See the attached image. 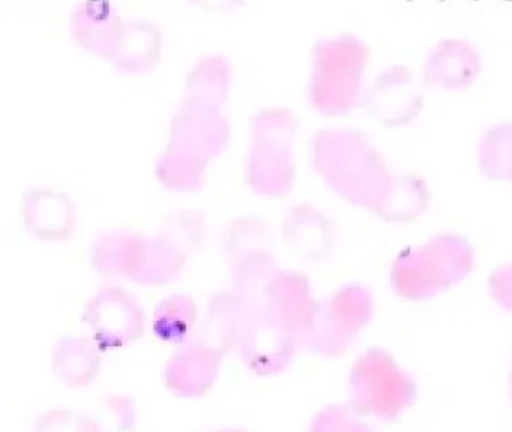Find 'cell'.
<instances>
[{
  "instance_id": "obj_1",
  "label": "cell",
  "mask_w": 512,
  "mask_h": 432,
  "mask_svg": "<svg viewBox=\"0 0 512 432\" xmlns=\"http://www.w3.org/2000/svg\"><path fill=\"white\" fill-rule=\"evenodd\" d=\"M224 108L182 96L173 111L166 146L154 164L157 182L175 194L202 191L206 174L232 141Z\"/></svg>"
},
{
  "instance_id": "obj_2",
  "label": "cell",
  "mask_w": 512,
  "mask_h": 432,
  "mask_svg": "<svg viewBox=\"0 0 512 432\" xmlns=\"http://www.w3.org/2000/svg\"><path fill=\"white\" fill-rule=\"evenodd\" d=\"M310 162L314 174L332 195L373 216L395 179L385 158L353 129L317 131L310 141Z\"/></svg>"
},
{
  "instance_id": "obj_3",
  "label": "cell",
  "mask_w": 512,
  "mask_h": 432,
  "mask_svg": "<svg viewBox=\"0 0 512 432\" xmlns=\"http://www.w3.org/2000/svg\"><path fill=\"white\" fill-rule=\"evenodd\" d=\"M478 252L466 234L442 230L401 248L388 267V287L404 303H427L466 284Z\"/></svg>"
},
{
  "instance_id": "obj_4",
  "label": "cell",
  "mask_w": 512,
  "mask_h": 432,
  "mask_svg": "<svg viewBox=\"0 0 512 432\" xmlns=\"http://www.w3.org/2000/svg\"><path fill=\"white\" fill-rule=\"evenodd\" d=\"M413 372L388 348H365L350 363L346 402L368 423L389 425L404 419L419 401Z\"/></svg>"
},
{
  "instance_id": "obj_5",
  "label": "cell",
  "mask_w": 512,
  "mask_h": 432,
  "mask_svg": "<svg viewBox=\"0 0 512 432\" xmlns=\"http://www.w3.org/2000/svg\"><path fill=\"white\" fill-rule=\"evenodd\" d=\"M298 122L284 107L260 108L248 125L244 182L253 194L265 198L289 195L298 179L296 165Z\"/></svg>"
},
{
  "instance_id": "obj_6",
  "label": "cell",
  "mask_w": 512,
  "mask_h": 432,
  "mask_svg": "<svg viewBox=\"0 0 512 432\" xmlns=\"http://www.w3.org/2000/svg\"><path fill=\"white\" fill-rule=\"evenodd\" d=\"M376 314L373 290L362 282H344L319 299L302 350L322 359H341L355 348Z\"/></svg>"
},
{
  "instance_id": "obj_7",
  "label": "cell",
  "mask_w": 512,
  "mask_h": 432,
  "mask_svg": "<svg viewBox=\"0 0 512 432\" xmlns=\"http://www.w3.org/2000/svg\"><path fill=\"white\" fill-rule=\"evenodd\" d=\"M82 321L103 351L124 350L136 344L149 326L142 303L116 282H109L89 297L83 306Z\"/></svg>"
},
{
  "instance_id": "obj_8",
  "label": "cell",
  "mask_w": 512,
  "mask_h": 432,
  "mask_svg": "<svg viewBox=\"0 0 512 432\" xmlns=\"http://www.w3.org/2000/svg\"><path fill=\"white\" fill-rule=\"evenodd\" d=\"M346 41H323L314 48L308 101L322 116L350 113L361 99L358 66L347 59Z\"/></svg>"
},
{
  "instance_id": "obj_9",
  "label": "cell",
  "mask_w": 512,
  "mask_h": 432,
  "mask_svg": "<svg viewBox=\"0 0 512 432\" xmlns=\"http://www.w3.org/2000/svg\"><path fill=\"white\" fill-rule=\"evenodd\" d=\"M301 342L265 309L250 308L247 326L236 348L242 365L257 377L269 378L290 368Z\"/></svg>"
},
{
  "instance_id": "obj_10",
  "label": "cell",
  "mask_w": 512,
  "mask_h": 432,
  "mask_svg": "<svg viewBox=\"0 0 512 432\" xmlns=\"http://www.w3.org/2000/svg\"><path fill=\"white\" fill-rule=\"evenodd\" d=\"M224 354L200 336L173 347L164 362L163 384L176 398L199 399L208 395L223 369Z\"/></svg>"
},
{
  "instance_id": "obj_11",
  "label": "cell",
  "mask_w": 512,
  "mask_h": 432,
  "mask_svg": "<svg viewBox=\"0 0 512 432\" xmlns=\"http://www.w3.org/2000/svg\"><path fill=\"white\" fill-rule=\"evenodd\" d=\"M317 299L310 276L298 269L278 267L269 281L262 303L256 308L265 309L281 326L293 333L301 342L316 312Z\"/></svg>"
},
{
  "instance_id": "obj_12",
  "label": "cell",
  "mask_w": 512,
  "mask_h": 432,
  "mask_svg": "<svg viewBox=\"0 0 512 432\" xmlns=\"http://www.w3.org/2000/svg\"><path fill=\"white\" fill-rule=\"evenodd\" d=\"M281 239L290 254L308 264L328 260L337 245V227L313 203H296L281 218Z\"/></svg>"
},
{
  "instance_id": "obj_13",
  "label": "cell",
  "mask_w": 512,
  "mask_h": 432,
  "mask_svg": "<svg viewBox=\"0 0 512 432\" xmlns=\"http://www.w3.org/2000/svg\"><path fill=\"white\" fill-rule=\"evenodd\" d=\"M25 230L44 243L68 242L77 228V207L67 192L53 186H34L20 203Z\"/></svg>"
},
{
  "instance_id": "obj_14",
  "label": "cell",
  "mask_w": 512,
  "mask_h": 432,
  "mask_svg": "<svg viewBox=\"0 0 512 432\" xmlns=\"http://www.w3.org/2000/svg\"><path fill=\"white\" fill-rule=\"evenodd\" d=\"M146 236L128 228L101 231L89 248L92 269L107 281L137 284L145 258Z\"/></svg>"
},
{
  "instance_id": "obj_15",
  "label": "cell",
  "mask_w": 512,
  "mask_h": 432,
  "mask_svg": "<svg viewBox=\"0 0 512 432\" xmlns=\"http://www.w3.org/2000/svg\"><path fill=\"white\" fill-rule=\"evenodd\" d=\"M124 23L113 0H79L71 9L68 30L80 50L107 63Z\"/></svg>"
},
{
  "instance_id": "obj_16",
  "label": "cell",
  "mask_w": 512,
  "mask_h": 432,
  "mask_svg": "<svg viewBox=\"0 0 512 432\" xmlns=\"http://www.w3.org/2000/svg\"><path fill=\"white\" fill-rule=\"evenodd\" d=\"M163 53L164 35L157 23L148 18H125L107 63L125 77H143L158 68Z\"/></svg>"
},
{
  "instance_id": "obj_17",
  "label": "cell",
  "mask_w": 512,
  "mask_h": 432,
  "mask_svg": "<svg viewBox=\"0 0 512 432\" xmlns=\"http://www.w3.org/2000/svg\"><path fill=\"white\" fill-rule=\"evenodd\" d=\"M50 366L62 386L85 389L100 377L103 350L89 335L64 336L53 345Z\"/></svg>"
},
{
  "instance_id": "obj_18",
  "label": "cell",
  "mask_w": 512,
  "mask_h": 432,
  "mask_svg": "<svg viewBox=\"0 0 512 432\" xmlns=\"http://www.w3.org/2000/svg\"><path fill=\"white\" fill-rule=\"evenodd\" d=\"M250 317V308L232 290L212 294L206 306L200 338L220 350L224 356L236 353Z\"/></svg>"
},
{
  "instance_id": "obj_19",
  "label": "cell",
  "mask_w": 512,
  "mask_h": 432,
  "mask_svg": "<svg viewBox=\"0 0 512 432\" xmlns=\"http://www.w3.org/2000/svg\"><path fill=\"white\" fill-rule=\"evenodd\" d=\"M431 203L433 192L424 177L398 173L374 218L391 225L412 224L430 212Z\"/></svg>"
},
{
  "instance_id": "obj_20",
  "label": "cell",
  "mask_w": 512,
  "mask_h": 432,
  "mask_svg": "<svg viewBox=\"0 0 512 432\" xmlns=\"http://www.w3.org/2000/svg\"><path fill=\"white\" fill-rule=\"evenodd\" d=\"M232 84L230 60L221 53L203 54L187 72L182 96L224 108L229 101Z\"/></svg>"
},
{
  "instance_id": "obj_21",
  "label": "cell",
  "mask_w": 512,
  "mask_h": 432,
  "mask_svg": "<svg viewBox=\"0 0 512 432\" xmlns=\"http://www.w3.org/2000/svg\"><path fill=\"white\" fill-rule=\"evenodd\" d=\"M200 311L196 300L184 293L163 297L152 311L149 326L155 338L166 344H184L196 336Z\"/></svg>"
},
{
  "instance_id": "obj_22",
  "label": "cell",
  "mask_w": 512,
  "mask_h": 432,
  "mask_svg": "<svg viewBox=\"0 0 512 432\" xmlns=\"http://www.w3.org/2000/svg\"><path fill=\"white\" fill-rule=\"evenodd\" d=\"M191 255L176 245L163 231H155L146 237L145 260L137 285L142 287H166L184 275Z\"/></svg>"
},
{
  "instance_id": "obj_23",
  "label": "cell",
  "mask_w": 512,
  "mask_h": 432,
  "mask_svg": "<svg viewBox=\"0 0 512 432\" xmlns=\"http://www.w3.org/2000/svg\"><path fill=\"white\" fill-rule=\"evenodd\" d=\"M230 290L248 306L256 308L265 297L269 281L278 269L274 252L262 251L245 255L230 264Z\"/></svg>"
},
{
  "instance_id": "obj_24",
  "label": "cell",
  "mask_w": 512,
  "mask_h": 432,
  "mask_svg": "<svg viewBox=\"0 0 512 432\" xmlns=\"http://www.w3.org/2000/svg\"><path fill=\"white\" fill-rule=\"evenodd\" d=\"M272 240L274 234L268 222L257 216H238L230 219L221 231V257L230 266L245 255L272 251Z\"/></svg>"
},
{
  "instance_id": "obj_25",
  "label": "cell",
  "mask_w": 512,
  "mask_h": 432,
  "mask_svg": "<svg viewBox=\"0 0 512 432\" xmlns=\"http://www.w3.org/2000/svg\"><path fill=\"white\" fill-rule=\"evenodd\" d=\"M160 231L194 257L208 239V219L199 210L184 209L166 216Z\"/></svg>"
},
{
  "instance_id": "obj_26",
  "label": "cell",
  "mask_w": 512,
  "mask_h": 432,
  "mask_svg": "<svg viewBox=\"0 0 512 432\" xmlns=\"http://www.w3.org/2000/svg\"><path fill=\"white\" fill-rule=\"evenodd\" d=\"M479 170L497 183L512 185V126L497 128L479 152Z\"/></svg>"
},
{
  "instance_id": "obj_27",
  "label": "cell",
  "mask_w": 512,
  "mask_h": 432,
  "mask_svg": "<svg viewBox=\"0 0 512 432\" xmlns=\"http://www.w3.org/2000/svg\"><path fill=\"white\" fill-rule=\"evenodd\" d=\"M311 429L316 432L364 431L370 429V423L365 422L347 402H341L320 408L311 419Z\"/></svg>"
},
{
  "instance_id": "obj_28",
  "label": "cell",
  "mask_w": 512,
  "mask_h": 432,
  "mask_svg": "<svg viewBox=\"0 0 512 432\" xmlns=\"http://www.w3.org/2000/svg\"><path fill=\"white\" fill-rule=\"evenodd\" d=\"M485 288L490 302L503 314L512 317V261L494 266L488 273Z\"/></svg>"
},
{
  "instance_id": "obj_29",
  "label": "cell",
  "mask_w": 512,
  "mask_h": 432,
  "mask_svg": "<svg viewBox=\"0 0 512 432\" xmlns=\"http://www.w3.org/2000/svg\"><path fill=\"white\" fill-rule=\"evenodd\" d=\"M107 410L113 420L118 423L119 428L131 429L136 423V407L130 396L121 395V393L110 395V398H107Z\"/></svg>"
},
{
  "instance_id": "obj_30",
  "label": "cell",
  "mask_w": 512,
  "mask_h": 432,
  "mask_svg": "<svg viewBox=\"0 0 512 432\" xmlns=\"http://www.w3.org/2000/svg\"><path fill=\"white\" fill-rule=\"evenodd\" d=\"M85 417L77 416L73 411L68 410H52L44 413V416L40 417V426L38 428L44 429H65V428H77V429H85V431H89V429H94L92 426L85 425Z\"/></svg>"
},
{
  "instance_id": "obj_31",
  "label": "cell",
  "mask_w": 512,
  "mask_h": 432,
  "mask_svg": "<svg viewBox=\"0 0 512 432\" xmlns=\"http://www.w3.org/2000/svg\"><path fill=\"white\" fill-rule=\"evenodd\" d=\"M187 2L214 14H232L245 5V0H187Z\"/></svg>"
},
{
  "instance_id": "obj_32",
  "label": "cell",
  "mask_w": 512,
  "mask_h": 432,
  "mask_svg": "<svg viewBox=\"0 0 512 432\" xmlns=\"http://www.w3.org/2000/svg\"><path fill=\"white\" fill-rule=\"evenodd\" d=\"M506 386H508L509 402H511V408H512V360H511V366H509L508 381H506Z\"/></svg>"
}]
</instances>
